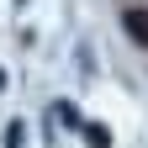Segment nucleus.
Listing matches in <instances>:
<instances>
[{"label": "nucleus", "mask_w": 148, "mask_h": 148, "mask_svg": "<svg viewBox=\"0 0 148 148\" xmlns=\"http://www.w3.org/2000/svg\"><path fill=\"white\" fill-rule=\"evenodd\" d=\"M21 143H27V132H21V122H11V127H5V148H21Z\"/></svg>", "instance_id": "nucleus-4"}, {"label": "nucleus", "mask_w": 148, "mask_h": 148, "mask_svg": "<svg viewBox=\"0 0 148 148\" xmlns=\"http://www.w3.org/2000/svg\"><path fill=\"white\" fill-rule=\"evenodd\" d=\"M122 27H127V37H132L138 48H148V11H127Z\"/></svg>", "instance_id": "nucleus-1"}, {"label": "nucleus", "mask_w": 148, "mask_h": 148, "mask_svg": "<svg viewBox=\"0 0 148 148\" xmlns=\"http://www.w3.org/2000/svg\"><path fill=\"white\" fill-rule=\"evenodd\" d=\"M0 90H5V69H0Z\"/></svg>", "instance_id": "nucleus-5"}, {"label": "nucleus", "mask_w": 148, "mask_h": 148, "mask_svg": "<svg viewBox=\"0 0 148 148\" xmlns=\"http://www.w3.org/2000/svg\"><path fill=\"white\" fill-rule=\"evenodd\" d=\"M85 143L90 148H111V132H106V127H85Z\"/></svg>", "instance_id": "nucleus-3"}, {"label": "nucleus", "mask_w": 148, "mask_h": 148, "mask_svg": "<svg viewBox=\"0 0 148 148\" xmlns=\"http://www.w3.org/2000/svg\"><path fill=\"white\" fill-rule=\"evenodd\" d=\"M53 116H58L64 127H85V122H79V111H74L69 101H58V106H53Z\"/></svg>", "instance_id": "nucleus-2"}]
</instances>
